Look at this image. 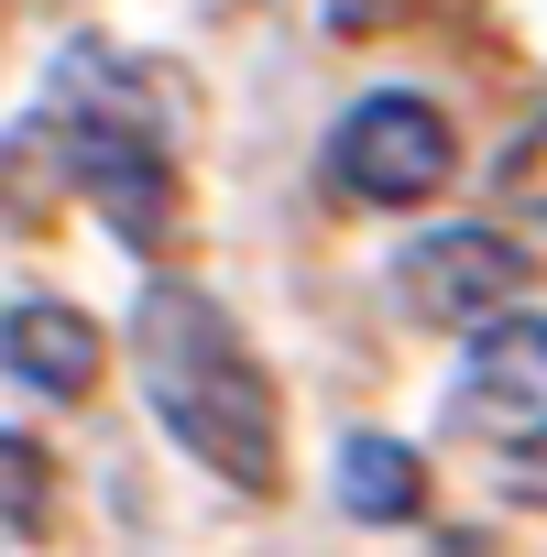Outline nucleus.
I'll list each match as a JSON object with an SVG mask.
<instances>
[{
  "label": "nucleus",
  "instance_id": "obj_10",
  "mask_svg": "<svg viewBox=\"0 0 547 557\" xmlns=\"http://www.w3.org/2000/svg\"><path fill=\"white\" fill-rule=\"evenodd\" d=\"M514 470H525V492L547 503V426H536V437H514Z\"/></svg>",
  "mask_w": 547,
  "mask_h": 557
},
{
  "label": "nucleus",
  "instance_id": "obj_2",
  "mask_svg": "<svg viewBox=\"0 0 547 557\" xmlns=\"http://www.w3.org/2000/svg\"><path fill=\"white\" fill-rule=\"evenodd\" d=\"M66 88H77V110H66V164H77V186L110 208V230H121V240H154V230H165V208H175L165 132L132 110V77H121L110 55H77V66H66Z\"/></svg>",
  "mask_w": 547,
  "mask_h": 557
},
{
  "label": "nucleus",
  "instance_id": "obj_6",
  "mask_svg": "<svg viewBox=\"0 0 547 557\" xmlns=\"http://www.w3.org/2000/svg\"><path fill=\"white\" fill-rule=\"evenodd\" d=\"M99 361H110V339H99V318H77L66 296H12V307H0V372L34 383L45 405L99 394Z\"/></svg>",
  "mask_w": 547,
  "mask_h": 557
},
{
  "label": "nucleus",
  "instance_id": "obj_5",
  "mask_svg": "<svg viewBox=\"0 0 547 557\" xmlns=\"http://www.w3.org/2000/svg\"><path fill=\"white\" fill-rule=\"evenodd\" d=\"M460 416L482 437H536L547 426V318L503 307L471 329V361H460Z\"/></svg>",
  "mask_w": 547,
  "mask_h": 557
},
{
  "label": "nucleus",
  "instance_id": "obj_1",
  "mask_svg": "<svg viewBox=\"0 0 547 557\" xmlns=\"http://www.w3.org/2000/svg\"><path fill=\"white\" fill-rule=\"evenodd\" d=\"M132 383L154 405V426L230 492H274L285 481V405H274L252 339L230 329V307L208 285H165L132 307Z\"/></svg>",
  "mask_w": 547,
  "mask_h": 557
},
{
  "label": "nucleus",
  "instance_id": "obj_9",
  "mask_svg": "<svg viewBox=\"0 0 547 557\" xmlns=\"http://www.w3.org/2000/svg\"><path fill=\"white\" fill-rule=\"evenodd\" d=\"M503 197H514V208H536V219H547V110H536V121H525V143H514V153H503Z\"/></svg>",
  "mask_w": 547,
  "mask_h": 557
},
{
  "label": "nucleus",
  "instance_id": "obj_8",
  "mask_svg": "<svg viewBox=\"0 0 547 557\" xmlns=\"http://www.w3.org/2000/svg\"><path fill=\"white\" fill-rule=\"evenodd\" d=\"M45 503H56V459H45L34 437L0 426V546L34 535V524H45Z\"/></svg>",
  "mask_w": 547,
  "mask_h": 557
},
{
  "label": "nucleus",
  "instance_id": "obj_7",
  "mask_svg": "<svg viewBox=\"0 0 547 557\" xmlns=\"http://www.w3.org/2000/svg\"><path fill=\"white\" fill-rule=\"evenodd\" d=\"M416 503H427V470H416L405 437H340V513H362V524H405Z\"/></svg>",
  "mask_w": 547,
  "mask_h": 557
},
{
  "label": "nucleus",
  "instance_id": "obj_3",
  "mask_svg": "<svg viewBox=\"0 0 547 557\" xmlns=\"http://www.w3.org/2000/svg\"><path fill=\"white\" fill-rule=\"evenodd\" d=\"M449 175H460V132L427 88H373L329 132V186L351 208H427Z\"/></svg>",
  "mask_w": 547,
  "mask_h": 557
},
{
  "label": "nucleus",
  "instance_id": "obj_4",
  "mask_svg": "<svg viewBox=\"0 0 547 557\" xmlns=\"http://www.w3.org/2000/svg\"><path fill=\"white\" fill-rule=\"evenodd\" d=\"M394 296H405V318H427V329H482V318H503V307L525 296V240L493 230V219H449V230L405 240Z\"/></svg>",
  "mask_w": 547,
  "mask_h": 557
}]
</instances>
